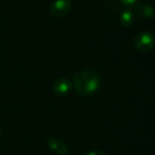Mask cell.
I'll use <instances>...</instances> for the list:
<instances>
[{
	"mask_svg": "<svg viewBox=\"0 0 155 155\" xmlns=\"http://www.w3.org/2000/svg\"><path fill=\"white\" fill-rule=\"evenodd\" d=\"M135 14L142 19H151L154 16V10L147 3H139L135 7Z\"/></svg>",
	"mask_w": 155,
	"mask_h": 155,
	"instance_id": "cell-6",
	"label": "cell"
},
{
	"mask_svg": "<svg viewBox=\"0 0 155 155\" xmlns=\"http://www.w3.org/2000/svg\"><path fill=\"white\" fill-rule=\"evenodd\" d=\"M101 85V79L98 72L91 69H85L75 73L72 78V86L75 91L82 96H89L98 91Z\"/></svg>",
	"mask_w": 155,
	"mask_h": 155,
	"instance_id": "cell-1",
	"label": "cell"
},
{
	"mask_svg": "<svg viewBox=\"0 0 155 155\" xmlns=\"http://www.w3.org/2000/svg\"><path fill=\"white\" fill-rule=\"evenodd\" d=\"M0 134H1V127H0Z\"/></svg>",
	"mask_w": 155,
	"mask_h": 155,
	"instance_id": "cell-10",
	"label": "cell"
},
{
	"mask_svg": "<svg viewBox=\"0 0 155 155\" xmlns=\"http://www.w3.org/2000/svg\"><path fill=\"white\" fill-rule=\"evenodd\" d=\"M72 88V82L66 78H58L52 84V91L56 96H66Z\"/></svg>",
	"mask_w": 155,
	"mask_h": 155,
	"instance_id": "cell-4",
	"label": "cell"
},
{
	"mask_svg": "<svg viewBox=\"0 0 155 155\" xmlns=\"http://www.w3.org/2000/svg\"><path fill=\"white\" fill-rule=\"evenodd\" d=\"M86 155H107L106 153L102 152V151H99V150H94V151H91L88 152Z\"/></svg>",
	"mask_w": 155,
	"mask_h": 155,
	"instance_id": "cell-9",
	"label": "cell"
},
{
	"mask_svg": "<svg viewBox=\"0 0 155 155\" xmlns=\"http://www.w3.org/2000/svg\"><path fill=\"white\" fill-rule=\"evenodd\" d=\"M135 20V14L130 9H125L120 14V22L123 27H131Z\"/></svg>",
	"mask_w": 155,
	"mask_h": 155,
	"instance_id": "cell-7",
	"label": "cell"
},
{
	"mask_svg": "<svg viewBox=\"0 0 155 155\" xmlns=\"http://www.w3.org/2000/svg\"><path fill=\"white\" fill-rule=\"evenodd\" d=\"M72 10V2L70 0H55L50 5V13L55 18H63L67 16Z\"/></svg>",
	"mask_w": 155,
	"mask_h": 155,
	"instance_id": "cell-3",
	"label": "cell"
},
{
	"mask_svg": "<svg viewBox=\"0 0 155 155\" xmlns=\"http://www.w3.org/2000/svg\"><path fill=\"white\" fill-rule=\"evenodd\" d=\"M123 5H127V7H131V5H134L139 1V0H119Z\"/></svg>",
	"mask_w": 155,
	"mask_h": 155,
	"instance_id": "cell-8",
	"label": "cell"
},
{
	"mask_svg": "<svg viewBox=\"0 0 155 155\" xmlns=\"http://www.w3.org/2000/svg\"><path fill=\"white\" fill-rule=\"evenodd\" d=\"M134 45H135L136 50H138L141 53H147L151 51L152 48L154 47V36L150 32H141L135 37Z\"/></svg>",
	"mask_w": 155,
	"mask_h": 155,
	"instance_id": "cell-2",
	"label": "cell"
},
{
	"mask_svg": "<svg viewBox=\"0 0 155 155\" xmlns=\"http://www.w3.org/2000/svg\"><path fill=\"white\" fill-rule=\"evenodd\" d=\"M47 144L50 150H52L53 152L58 153L60 155H66L69 151L68 146L64 141H62V140L58 139L55 137H50L47 141Z\"/></svg>",
	"mask_w": 155,
	"mask_h": 155,
	"instance_id": "cell-5",
	"label": "cell"
}]
</instances>
